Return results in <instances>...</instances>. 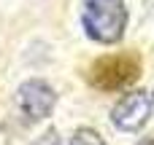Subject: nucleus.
I'll use <instances>...</instances> for the list:
<instances>
[{
    "label": "nucleus",
    "mask_w": 154,
    "mask_h": 145,
    "mask_svg": "<svg viewBox=\"0 0 154 145\" xmlns=\"http://www.w3.org/2000/svg\"><path fill=\"white\" fill-rule=\"evenodd\" d=\"M16 102H19V108L27 118L41 121V118L51 116V110L57 105V94L43 78H30L16 89Z\"/></svg>",
    "instance_id": "obj_3"
},
{
    "label": "nucleus",
    "mask_w": 154,
    "mask_h": 145,
    "mask_svg": "<svg viewBox=\"0 0 154 145\" xmlns=\"http://www.w3.org/2000/svg\"><path fill=\"white\" fill-rule=\"evenodd\" d=\"M84 32L95 43H116L127 27V5L125 0H84L81 5Z\"/></svg>",
    "instance_id": "obj_1"
},
{
    "label": "nucleus",
    "mask_w": 154,
    "mask_h": 145,
    "mask_svg": "<svg viewBox=\"0 0 154 145\" xmlns=\"http://www.w3.org/2000/svg\"><path fill=\"white\" fill-rule=\"evenodd\" d=\"M152 100H154V94H152Z\"/></svg>",
    "instance_id": "obj_8"
},
{
    "label": "nucleus",
    "mask_w": 154,
    "mask_h": 145,
    "mask_svg": "<svg viewBox=\"0 0 154 145\" xmlns=\"http://www.w3.org/2000/svg\"><path fill=\"white\" fill-rule=\"evenodd\" d=\"M152 105H154V100L146 91H130L114 105L111 121L122 132H138V129L146 126V121L152 116Z\"/></svg>",
    "instance_id": "obj_4"
},
{
    "label": "nucleus",
    "mask_w": 154,
    "mask_h": 145,
    "mask_svg": "<svg viewBox=\"0 0 154 145\" xmlns=\"http://www.w3.org/2000/svg\"><path fill=\"white\" fill-rule=\"evenodd\" d=\"M32 145H60V135H57V129H46V132H43Z\"/></svg>",
    "instance_id": "obj_6"
},
{
    "label": "nucleus",
    "mask_w": 154,
    "mask_h": 145,
    "mask_svg": "<svg viewBox=\"0 0 154 145\" xmlns=\"http://www.w3.org/2000/svg\"><path fill=\"white\" fill-rule=\"evenodd\" d=\"M141 78V57L133 51H122V54H108L92 62L89 67V81L92 86L103 89V91H122L130 89L135 81Z\"/></svg>",
    "instance_id": "obj_2"
},
{
    "label": "nucleus",
    "mask_w": 154,
    "mask_h": 145,
    "mask_svg": "<svg viewBox=\"0 0 154 145\" xmlns=\"http://www.w3.org/2000/svg\"><path fill=\"white\" fill-rule=\"evenodd\" d=\"M70 145H106V140H103V137H100L95 129L81 126V129H76V135H73Z\"/></svg>",
    "instance_id": "obj_5"
},
{
    "label": "nucleus",
    "mask_w": 154,
    "mask_h": 145,
    "mask_svg": "<svg viewBox=\"0 0 154 145\" xmlns=\"http://www.w3.org/2000/svg\"><path fill=\"white\" fill-rule=\"evenodd\" d=\"M146 145H154V143H146Z\"/></svg>",
    "instance_id": "obj_7"
}]
</instances>
